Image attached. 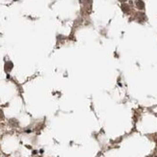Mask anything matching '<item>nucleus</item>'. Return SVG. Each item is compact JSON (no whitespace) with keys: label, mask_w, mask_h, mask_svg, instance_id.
Masks as SVG:
<instances>
[{"label":"nucleus","mask_w":157,"mask_h":157,"mask_svg":"<svg viewBox=\"0 0 157 157\" xmlns=\"http://www.w3.org/2000/svg\"><path fill=\"white\" fill-rule=\"evenodd\" d=\"M136 6H137L139 10H143L145 8V3L142 1V0H137V1H136Z\"/></svg>","instance_id":"obj_1"},{"label":"nucleus","mask_w":157,"mask_h":157,"mask_svg":"<svg viewBox=\"0 0 157 157\" xmlns=\"http://www.w3.org/2000/svg\"><path fill=\"white\" fill-rule=\"evenodd\" d=\"M122 10L124 11V12H128V11H129V7H128L127 5L123 4V5H122Z\"/></svg>","instance_id":"obj_2"},{"label":"nucleus","mask_w":157,"mask_h":157,"mask_svg":"<svg viewBox=\"0 0 157 157\" xmlns=\"http://www.w3.org/2000/svg\"><path fill=\"white\" fill-rule=\"evenodd\" d=\"M120 2H125L126 0H120Z\"/></svg>","instance_id":"obj_3"}]
</instances>
